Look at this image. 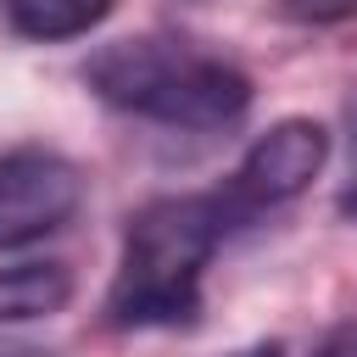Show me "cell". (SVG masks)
<instances>
[{"label": "cell", "mask_w": 357, "mask_h": 357, "mask_svg": "<svg viewBox=\"0 0 357 357\" xmlns=\"http://www.w3.org/2000/svg\"><path fill=\"white\" fill-rule=\"evenodd\" d=\"M234 218L240 212L223 190L145 201L123 229L117 273L106 290V324L112 329H190L201 318V273Z\"/></svg>", "instance_id": "obj_1"}, {"label": "cell", "mask_w": 357, "mask_h": 357, "mask_svg": "<svg viewBox=\"0 0 357 357\" xmlns=\"http://www.w3.org/2000/svg\"><path fill=\"white\" fill-rule=\"evenodd\" d=\"M84 84L112 112L167 128H229L251 112V78L184 33H128L84 61Z\"/></svg>", "instance_id": "obj_2"}, {"label": "cell", "mask_w": 357, "mask_h": 357, "mask_svg": "<svg viewBox=\"0 0 357 357\" xmlns=\"http://www.w3.org/2000/svg\"><path fill=\"white\" fill-rule=\"evenodd\" d=\"M84 206V167L56 145L0 151V251H22L67 229Z\"/></svg>", "instance_id": "obj_3"}, {"label": "cell", "mask_w": 357, "mask_h": 357, "mask_svg": "<svg viewBox=\"0 0 357 357\" xmlns=\"http://www.w3.org/2000/svg\"><path fill=\"white\" fill-rule=\"evenodd\" d=\"M324 162H329V128L318 117H279L268 134L251 139L223 195L234 201L240 218L262 206H284L324 173Z\"/></svg>", "instance_id": "obj_4"}, {"label": "cell", "mask_w": 357, "mask_h": 357, "mask_svg": "<svg viewBox=\"0 0 357 357\" xmlns=\"http://www.w3.org/2000/svg\"><path fill=\"white\" fill-rule=\"evenodd\" d=\"M73 296H78V279L56 257H28V262L0 268V324L56 318V312H67Z\"/></svg>", "instance_id": "obj_5"}, {"label": "cell", "mask_w": 357, "mask_h": 357, "mask_svg": "<svg viewBox=\"0 0 357 357\" xmlns=\"http://www.w3.org/2000/svg\"><path fill=\"white\" fill-rule=\"evenodd\" d=\"M112 6L117 0H0V17L17 39L61 45V39H84L89 28H100Z\"/></svg>", "instance_id": "obj_6"}, {"label": "cell", "mask_w": 357, "mask_h": 357, "mask_svg": "<svg viewBox=\"0 0 357 357\" xmlns=\"http://www.w3.org/2000/svg\"><path fill=\"white\" fill-rule=\"evenodd\" d=\"M273 11L284 22H296V28H335V22L357 17V0H279Z\"/></svg>", "instance_id": "obj_7"}, {"label": "cell", "mask_w": 357, "mask_h": 357, "mask_svg": "<svg viewBox=\"0 0 357 357\" xmlns=\"http://www.w3.org/2000/svg\"><path fill=\"white\" fill-rule=\"evenodd\" d=\"M340 212H346V218H357V184H351V190L340 195Z\"/></svg>", "instance_id": "obj_8"}, {"label": "cell", "mask_w": 357, "mask_h": 357, "mask_svg": "<svg viewBox=\"0 0 357 357\" xmlns=\"http://www.w3.org/2000/svg\"><path fill=\"white\" fill-rule=\"evenodd\" d=\"M318 357H346V351H340V340H329V346H324Z\"/></svg>", "instance_id": "obj_9"}]
</instances>
